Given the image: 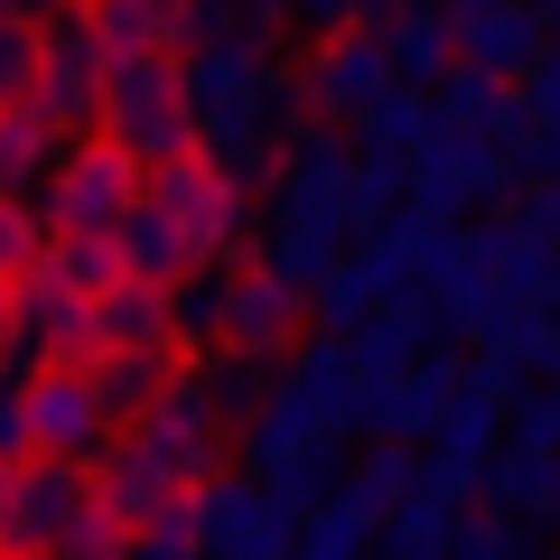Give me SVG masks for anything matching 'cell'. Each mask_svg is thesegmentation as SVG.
<instances>
[{
	"label": "cell",
	"mask_w": 560,
	"mask_h": 560,
	"mask_svg": "<svg viewBox=\"0 0 560 560\" xmlns=\"http://www.w3.org/2000/svg\"><path fill=\"white\" fill-rule=\"evenodd\" d=\"M178 103L197 131V160H215L234 187L280 168V113H271V47L253 38H187L178 47Z\"/></svg>",
	"instance_id": "cell-1"
},
{
	"label": "cell",
	"mask_w": 560,
	"mask_h": 560,
	"mask_svg": "<svg viewBox=\"0 0 560 560\" xmlns=\"http://www.w3.org/2000/svg\"><path fill=\"white\" fill-rule=\"evenodd\" d=\"M94 131L113 140L140 178L168 168V160H187L197 131H187V103H178V57H113V66H103V113H94Z\"/></svg>",
	"instance_id": "cell-2"
},
{
	"label": "cell",
	"mask_w": 560,
	"mask_h": 560,
	"mask_svg": "<svg viewBox=\"0 0 560 560\" xmlns=\"http://www.w3.org/2000/svg\"><path fill=\"white\" fill-rule=\"evenodd\" d=\"M514 160H504L495 140L477 131H448V121H430V140L411 150V168H401V206L430 224H467L486 215V206H514Z\"/></svg>",
	"instance_id": "cell-3"
},
{
	"label": "cell",
	"mask_w": 560,
	"mask_h": 560,
	"mask_svg": "<svg viewBox=\"0 0 560 560\" xmlns=\"http://www.w3.org/2000/svg\"><path fill=\"white\" fill-rule=\"evenodd\" d=\"M121 440L160 467L178 495H197L206 477H224V420H215V401H206V383L187 374V364L160 383V401H150L140 420H121Z\"/></svg>",
	"instance_id": "cell-4"
},
{
	"label": "cell",
	"mask_w": 560,
	"mask_h": 560,
	"mask_svg": "<svg viewBox=\"0 0 560 560\" xmlns=\"http://www.w3.org/2000/svg\"><path fill=\"white\" fill-rule=\"evenodd\" d=\"M140 197H150V206L187 234V253H197V261H234L243 234H253V187H234L215 160H197V150H187V160H168V168H150V178H140Z\"/></svg>",
	"instance_id": "cell-5"
},
{
	"label": "cell",
	"mask_w": 560,
	"mask_h": 560,
	"mask_svg": "<svg viewBox=\"0 0 560 560\" xmlns=\"http://www.w3.org/2000/svg\"><path fill=\"white\" fill-rule=\"evenodd\" d=\"M187 523H197L206 560H290V533H300V514L271 504L261 477H206L187 495Z\"/></svg>",
	"instance_id": "cell-6"
},
{
	"label": "cell",
	"mask_w": 560,
	"mask_h": 560,
	"mask_svg": "<svg viewBox=\"0 0 560 560\" xmlns=\"http://www.w3.org/2000/svg\"><path fill=\"white\" fill-rule=\"evenodd\" d=\"M140 206V168L121 160L113 140H84V150H57V168H47V234H103L113 243V224Z\"/></svg>",
	"instance_id": "cell-7"
},
{
	"label": "cell",
	"mask_w": 560,
	"mask_h": 560,
	"mask_svg": "<svg viewBox=\"0 0 560 560\" xmlns=\"http://www.w3.org/2000/svg\"><path fill=\"white\" fill-rule=\"evenodd\" d=\"M103 66H113V57L94 47V28L66 10V20L38 28V75H28L20 103H28L57 140H66V131H94V113H103Z\"/></svg>",
	"instance_id": "cell-8"
},
{
	"label": "cell",
	"mask_w": 560,
	"mask_h": 560,
	"mask_svg": "<svg viewBox=\"0 0 560 560\" xmlns=\"http://www.w3.org/2000/svg\"><path fill=\"white\" fill-rule=\"evenodd\" d=\"M113 430L121 420L103 411V393H94L84 364H38V374H28V440H38V458L94 467L103 448H113Z\"/></svg>",
	"instance_id": "cell-9"
},
{
	"label": "cell",
	"mask_w": 560,
	"mask_h": 560,
	"mask_svg": "<svg viewBox=\"0 0 560 560\" xmlns=\"http://www.w3.org/2000/svg\"><path fill=\"white\" fill-rule=\"evenodd\" d=\"M94 514V467L75 458H28L10 467V523H0V551H57L75 523Z\"/></svg>",
	"instance_id": "cell-10"
},
{
	"label": "cell",
	"mask_w": 560,
	"mask_h": 560,
	"mask_svg": "<svg viewBox=\"0 0 560 560\" xmlns=\"http://www.w3.org/2000/svg\"><path fill=\"white\" fill-rule=\"evenodd\" d=\"M300 94L318 121H355L364 103L393 94V57H383V28H337L318 38V57L300 66Z\"/></svg>",
	"instance_id": "cell-11"
},
{
	"label": "cell",
	"mask_w": 560,
	"mask_h": 560,
	"mask_svg": "<svg viewBox=\"0 0 560 560\" xmlns=\"http://www.w3.org/2000/svg\"><path fill=\"white\" fill-rule=\"evenodd\" d=\"M271 401L300 411L318 440H346V430H355V355H346V337L290 346V364L271 374Z\"/></svg>",
	"instance_id": "cell-12"
},
{
	"label": "cell",
	"mask_w": 560,
	"mask_h": 560,
	"mask_svg": "<svg viewBox=\"0 0 560 560\" xmlns=\"http://www.w3.org/2000/svg\"><path fill=\"white\" fill-rule=\"evenodd\" d=\"M300 318H308L300 290H280L271 271H234L224 280V337L215 346H234V355H290Z\"/></svg>",
	"instance_id": "cell-13"
},
{
	"label": "cell",
	"mask_w": 560,
	"mask_h": 560,
	"mask_svg": "<svg viewBox=\"0 0 560 560\" xmlns=\"http://www.w3.org/2000/svg\"><path fill=\"white\" fill-rule=\"evenodd\" d=\"M383 57H393V84L430 94V84L458 66V10H448V0H401L393 20H383Z\"/></svg>",
	"instance_id": "cell-14"
},
{
	"label": "cell",
	"mask_w": 560,
	"mask_h": 560,
	"mask_svg": "<svg viewBox=\"0 0 560 560\" xmlns=\"http://www.w3.org/2000/svg\"><path fill=\"white\" fill-rule=\"evenodd\" d=\"M430 121L477 131V140H495V150H504V140H514L533 113H523V94H514L504 75H486V66H448V75L430 84Z\"/></svg>",
	"instance_id": "cell-15"
},
{
	"label": "cell",
	"mask_w": 560,
	"mask_h": 560,
	"mask_svg": "<svg viewBox=\"0 0 560 560\" xmlns=\"http://www.w3.org/2000/svg\"><path fill=\"white\" fill-rule=\"evenodd\" d=\"M551 47V28L523 10V0H495V10H458V66H486V75L523 84V66Z\"/></svg>",
	"instance_id": "cell-16"
},
{
	"label": "cell",
	"mask_w": 560,
	"mask_h": 560,
	"mask_svg": "<svg viewBox=\"0 0 560 560\" xmlns=\"http://www.w3.org/2000/svg\"><path fill=\"white\" fill-rule=\"evenodd\" d=\"M160 346H168V290L160 280H113V290H94V355H160Z\"/></svg>",
	"instance_id": "cell-17"
},
{
	"label": "cell",
	"mask_w": 560,
	"mask_h": 560,
	"mask_svg": "<svg viewBox=\"0 0 560 560\" xmlns=\"http://www.w3.org/2000/svg\"><path fill=\"white\" fill-rule=\"evenodd\" d=\"M477 504L514 523H560V448H495L477 477Z\"/></svg>",
	"instance_id": "cell-18"
},
{
	"label": "cell",
	"mask_w": 560,
	"mask_h": 560,
	"mask_svg": "<svg viewBox=\"0 0 560 560\" xmlns=\"http://www.w3.org/2000/svg\"><path fill=\"white\" fill-rule=\"evenodd\" d=\"M94 504L121 523V533H140V523H160L168 504H187V495H178V486H168L150 458H140L131 440H113V448L94 458Z\"/></svg>",
	"instance_id": "cell-19"
},
{
	"label": "cell",
	"mask_w": 560,
	"mask_h": 560,
	"mask_svg": "<svg viewBox=\"0 0 560 560\" xmlns=\"http://www.w3.org/2000/svg\"><path fill=\"white\" fill-rule=\"evenodd\" d=\"M103 57H178V10L168 0H75Z\"/></svg>",
	"instance_id": "cell-20"
},
{
	"label": "cell",
	"mask_w": 560,
	"mask_h": 560,
	"mask_svg": "<svg viewBox=\"0 0 560 560\" xmlns=\"http://www.w3.org/2000/svg\"><path fill=\"white\" fill-rule=\"evenodd\" d=\"M113 261H121V280H160V290H168L178 271H197V253H187V234H178V224H168V215H160L150 197H140L131 215L113 224Z\"/></svg>",
	"instance_id": "cell-21"
},
{
	"label": "cell",
	"mask_w": 560,
	"mask_h": 560,
	"mask_svg": "<svg viewBox=\"0 0 560 560\" xmlns=\"http://www.w3.org/2000/svg\"><path fill=\"white\" fill-rule=\"evenodd\" d=\"M420 140H430V94H411V84H393L383 103H364V113H355V160H393V168H411Z\"/></svg>",
	"instance_id": "cell-22"
},
{
	"label": "cell",
	"mask_w": 560,
	"mask_h": 560,
	"mask_svg": "<svg viewBox=\"0 0 560 560\" xmlns=\"http://www.w3.org/2000/svg\"><path fill=\"white\" fill-rule=\"evenodd\" d=\"M224 280H234L224 261H197V271L168 280V346H178V355H187V346L206 355V346L224 337Z\"/></svg>",
	"instance_id": "cell-23"
},
{
	"label": "cell",
	"mask_w": 560,
	"mask_h": 560,
	"mask_svg": "<svg viewBox=\"0 0 560 560\" xmlns=\"http://www.w3.org/2000/svg\"><path fill=\"white\" fill-rule=\"evenodd\" d=\"M448 533H458V504H440V495L411 486V495L374 523V551L383 560H448Z\"/></svg>",
	"instance_id": "cell-24"
},
{
	"label": "cell",
	"mask_w": 560,
	"mask_h": 560,
	"mask_svg": "<svg viewBox=\"0 0 560 560\" xmlns=\"http://www.w3.org/2000/svg\"><path fill=\"white\" fill-rule=\"evenodd\" d=\"M57 168V131L28 103H0V197H38Z\"/></svg>",
	"instance_id": "cell-25"
},
{
	"label": "cell",
	"mask_w": 560,
	"mask_h": 560,
	"mask_svg": "<svg viewBox=\"0 0 560 560\" xmlns=\"http://www.w3.org/2000/svg\"><path fill=\"white\" fill-rule=\"evenodd\" d=\"M290 560H374V514H364V504H346V495L308 504L300 533H290Z\"/></svg>",
	"instance_id": "cell-26"
},
{
	"label": "cell",
	"mask_w": 560,
	"mask_h": 560,
	"mask_svg": "<svg viewBox=\"0 0 560 560\" xmlns=\"http://www.w3.org/2000/svg\"><path fill=\"white\" fill-rule=\"evenodd\" d=\"M84 374H94V393H103L113 420H140L150 401H160V383L178 374V355H168V346H160V355H94Z\"/></svg>",
	"instance_id": "cell-27"
},
{
	"label": "cell",
	"mask_w": 560,
	"mask_h": 560,
	"mask_svg": "<svg viewBox=\"0 0 560 560\" xmlns=\"http://www.w3.org/2000/svg\"><path fill=\"white\" fill-rule=\"evenodd\" d=\"M411 486H420V458H411L401 440H374V448H364L355 467H346V486H337V495H346V504H364V514L383 523V514H393L401 495H411Z\"/></svg>",
	"instance_id": "cell-28"
},
{
	"label": "cell",
	"mask_w": 560,
	"mask_h": 560,
	"mask_svg": "<svg viewBox=\"0 0 560 560\" xmlns=\"http://www.w3.org/2000/svg\"><path fill=\"white\" fill-rule=\"evenodd\" d=\"M197 383H206V401H215V420H253L261 401H271V355H234V346H215V355L197 364Z\"/></svg>",
	"instance_id": "cell-29"
},
{
	"label": "cell",
	"mask_w": 560,
	"mask_h": 560,
	"mask_svg": "<svg viewBox=\"0 0 560 560\" xmlns=\"http://www.w3.org/2000/svg\"><path fill=\"white\" fill-rule=\"evenodd\" d=\"M337 253H346V243L318 234V224H271V243H261V271H271L280 290H300V300H308V290L337 271Z\"/></svg>",
	"instance_id": "cell-30"
},
{
	"label": "cell",
	"mask_w": 560,
	"mask_h": 560,
	"mask_svg": "<svg viewBox=\"0 0 560 560\" xmlns=\"http://www.w3.org/2000/svg\"><path fill=\"white\" fill-rule=\"evenodd\" d=\"M495 448H504V411H495V401H486V393H467V383H458V401H448V420H440V430H430V458L486 467V458H495Z\"/></svg>",
	"instance_id": "cell-31"
},
{
	"label": "cell",
	"mask_w": 560,
	"mask_h": 560,
	"mask_svg": "<svg viewBox=\"0 0 560 560\" xmlns=\"http://www.w3.org/2000/svg\"><path fill=\"white\" fill-rule=\"evenodd\" d=\"M28 271H47L57 290H75V300H94V290H113V280H121V261H113V243H103V234H47Z\"/></svg>",
	"instance_id": "cell-32"
},
{
	"label": "cell",
	"mask_w": 560,
	"mask_h": 560,
	"mask_svg": "<svg viewBox=\"0 0 560 560\" xmlns=\"http://www.w3.org/2000/svg\"><path fill=\"white\" fill-rule=\"evenodd\" d=\"M261 486H271V504H290V514H308V504H327V495L346 486V448H337V440H308L300 458H280V467H271Z\"/></svg>",
	"instance_id": "cell-33"
},
{
	"label": "cell",
	"mask_w": 560,
	"mask_h": 560,
	"mask_svg": "<svg viewBox=\"0 0 560 560\" xmlns=\"http://www.w3.org/2000/svg\"><path fill=\"white\" fill-rule=\"evenodd\" d=\"M448 560H533V541H523L514 514H458V533H448Z\"/></svg>",
	"instance_id": "cell-34"
},
{
	"label": "cell",
	"mask_w": 560,
	"mask_h": 560,
	"mask_svg": "<svg viewBox=\"0 0 560 560\" xmlns=\"http://www.w3.org/2000/svg\"><path fill=\"white\" fill-rule=\"evenodd\" d=\"M504 440L514 448H560V383H523L504 401Z\"/></svg>",
	"instance_id": "cell-35"
},
{
	"label": "cell",
	"mask_w": 560,
	"mask_h": 560,
	"mask_svg": "<svg viewBox=\"0 0 560 560\" xmlns=\"http://www.w3.org/2000/svg\"><path fill=\"white\" fill-rule=\"evenodd\" d=\"M38 243H47V224H38V206L28 197H0V290L38 261Z\"/></svg>",
	"instance_id": "cell-36"
},
{
	"label": "cell",
	"mask_w": 560,
	"mask_h": 560,
	"mask_svg": "<svg viewBox=\"0 0 560 560\" xmlns=\"http://www.w3.org/2000/svg\"><path fill=\"white\" fill-rule=\"evenodd\" d=\"M28 75H38V28L0 10V103H20V94H28Z\"/></svg>",
	"instance_id": "cell-37"
},
{
	"label": "cell",
	"mask_w": 560,
	"mask_h": 560,
	"mask_svg": "<svg viewBox=\"0 0 560 560\" xmlns=\"http://www.w3.org/2000/svg\"><path fill=\"white\" fill-rule=\"evenodd\" d=\"M38 458V440H28V383L0 374V467H28Z\"/></svg>",
	"instance_id": "cell-38"
},
{
	"label": "cell",
	"mask_w": 560,
	"mask_h": 560,
	"mask_svg": "<svg viewBox=\"0 0 560 560\" xmlns=\"http://www.w3.org/2000/svg\"><path fill=\"white\" fill-rule=\"evenodd\" d=\"M514 94H523V113H533V121H560V47H541V57L523 66Z\"/></svg>",
	"instance_id": "cell-39"
},
{
	"label": "cell",
	"mask_w": 560,
	"mask_h": 560,
	"mask_svg": "<svg viewBox=\"0 0 560 560\" xmlns=\"http://www.w3.org/2000/svg\"><path fill=\"white\" fill-rule=\"evenodd\" d=\"M290 20L308 38H337V28H364V0H290Z\"/></svg>",
	"instance_id": "cell-40"
},
{
	"label": "cell",
	"mask_w": 560,
	"mask_h": 560,
	"mask_svg": "<svg viewBox=\"0 0 560 560\" xmlns=\"http://www.w3.org/2000/svg\"><path fill=\"white\" fill-rule=\"evenodd\" d=\"M0 10H10V20H28V28H47V20H66L75 0H0Z\"/></svg>",
	"instance_id": "cell-41"
},
{
	"label": "cell",
	"mask_w": 560,
	"mask_h": 560,
	"mask_svg": "<svg viewBox=\"0 0 560 560\" xmlns=\"http://www.w3.org/2000/svg\"><path fill=\"white\" fill-rule=\"evenodd\" d=\"M523 10H533V20H541V28H560V0H523Z\"/></svg>",
	"instance_id": "cell-42"
},
{
	"label": "cell",
	"mask_w": 560,
	"mask_h": 560,
	"mask_svg": "<svg viewBox=\"0 0 560 560\" xmlns=\"http://www.w3.org/2000/svg\"><path fill=\"white\" fill-rule=\"evenodd\" d=\"M0 523H10V467H0Z\"/></svg>",
	"instance_id": "cell-43"
},
{
	"label": "cell",
	"mask_w": 560,
	"mask_h": 560,
	"mask_svg": "<svg viewBox=\"0 0 560 560\" xmlns=\"http://www.w3.org/2000/svg\"><path fill=\"white\" fill-rule=\"evenodd\" d=\"M28 560H57V551H28Z\"/></svg>",
	"instance_id": "cell-44"
},
{
	"label": "cell",
	"mask_w": 560,
	"mask_h": 560,
	"mask_svg": "<svg viewBox=\"0 0 560 560\" xmlns=\"http://www.w3.org/2000/svg\"><path fill=\"white\" fill-rule=\"evenodd\" d=\"M168 10H187V0H168Z\"/></svg>",
	"instance_id": "cell-45"
}]
</instances>
